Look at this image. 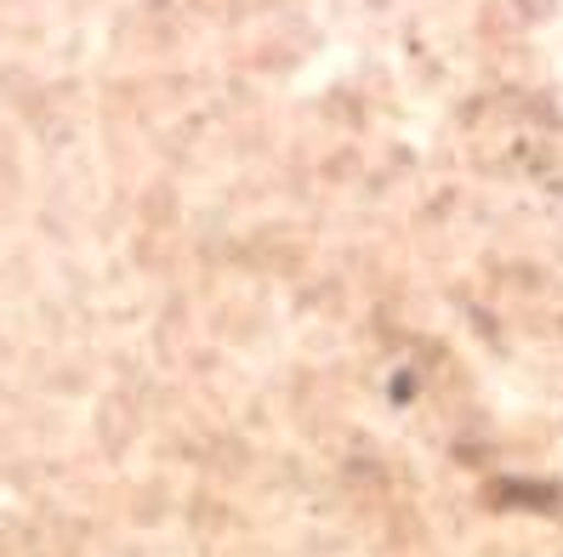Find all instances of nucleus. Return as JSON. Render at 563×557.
I'll return each instance as SVG.
<instances>
[{
  "label": "nucleus",
  "mask_w": 563,
  "mask_h": 557,
  "mask_svg": "<svg viewBox=\"0 0 563 557\" xmlns=\"http://www.w3.org/2000/svg\"><path fill=\"white\" fill-rule=\"evenodd\" d=\"M501 506H558V489H501Z\"/></svg>",
  "instance_id": "nucleus-1"
}]
</instances>
